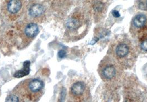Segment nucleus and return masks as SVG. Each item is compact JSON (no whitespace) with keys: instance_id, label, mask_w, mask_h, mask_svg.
<instances>
[{"instance_id":"6","label":"nucleus","mask_w":147,"mask_h":102,"mask_svg":"<svg viewBox=\"0 0 147 102\" xmlns=\"http://www.w3.org/2000/svg\"><path fill=\"white\" fill-rule=\"evenodd\" d=\"M131 33L138 39L147 34V15H137L133 19L131 26Z\"/></svg>"},{"instance_id":"1","label":"nucleus","mask_w":147,"mask_h":102,"mask_svg":"<svg viewBox=\"0 0 147 102\" xmlns=\"http://www.w3.org/2000/svg\"><path fill=\"white\" fill-rule=\"evenodd\" d=\"M109 56L122 68H131L137 58V52L131 41L126 38H119L111 44Z\"/></svg>"},{"instance_id":"12","label":"nucleus","mask_w":147,"mask_h":102,"mask_svg":"<svg viewBox=\"0 0 147 102\" xmlns=\"http://www.w3.org/2000/svg\"><path fill=\"white\" fill-rule=\"evenodd\" d=\"M137 7L142 11H147V0H138Z\"/></svg>"},{"instance_id":"7","label":"nucleus","mask_w":147,"mask_h":102,"mask_svg":"<svg viewBox=\"0 0 147 102\" xmlns=\"http://www.w3.org/2000/svg\"><path fill=\"white\" fill-rule=\"evenodd\" d=\"M39 32V28L35 22H30L25 24L20 32L22 42L28 45L36 37Z\"/></svg>"},{"instance_id":"8","label":"nucleus","mask_w":147,"mask_h":102,"mask_svg":"<svg viewBox=\"0 0 147 102\" xmlns=\"http://www.w3.org/2000/svg\"><path fill=\"white\" fill-rule=\"evenodd\" d=\"M27 13L33 22H39L44 20L45 9L44 6L39 2H30L27 7Z\"/></svg>"},{"instance_id":"5","label":"nucleus","mask_w":147,"mask_h":102,"mask_svg":"<svg viewBox=\"0 0 147 102\" xmlns=\"http://www.w3.org/2000/svg\"><path fill=\"white\" fill-rule=\"evenodd\" d=\"M69 95L74 101H86L90 95L89 88L84 81H77L74 82L71 85Z\"/></svg>"},{"instance_id":"3","label":"nucleus","mask_w":147,"mask_h":102,"mask_svg":"<svg viewBox=\"0 0 147 102\" xmlns=\"http://www.w3.org/2000/svg\"><path fill=\"white\" fill-rule=\"evenodd\" d=\"M121 66L109 56H105L98 67V73L102 80L109 84H115L121 78Z\"/></svg>"},{"instance_id":"10","label":"nucleus","mask_w":147,"mask_h":102,"mask_svg":"<svg viewBox=\"0 0 147 102\" xmlns=\"http://www.w3.org/2000/svg\"><path fill=\"white\" fill-rule=\"evenodd\" d=\"M30 62L29 61H25L22 70L16 72L14 74V77L16 78H21L28 74L30 72Z\"/></svg>"},{"instance_id":"4","label":"nucleus","mask_w":147,"mask_h":102,"mask_svg":"<svg viewBox=\"0 0 147 102\" xmlns=\"http://www.w3.org/2000/svg\"><path fill=\"white\" fill-rule=\"evenodd\" d=\"M25 3V0H5L2 6V12L8 19L15 21L23 12Z\"/></svg>"},{"instance_id":"11","label":"nucleus","mask_w":147,"mask_h":102,"mask_svg":"<svg viewBox=\"0 0 147 102\" xmlns=\"http://www.w3.org/2000/svg\"><path fill=\"white\" fill-rule=\"evenodd\" d=\"M140 47L143 51L147 52V34L138 39Z\"/></svg>"},{"instance_id":"2","label":"nucleus","mask_w":147,"mask_h":102,"mask_svg":"<svg viewBox=\"0 0 147 102\" xmlns=\"http://www.w3.org/2000/svg\"><path fill=\"white\" fill-rule=\"evenodd\" d=\"M43 82L38 79H30L19 83L12 91L18 102L38 101L43 93Z\"/></svg>"},{"instance_id":"14","label":"nucleus","mask_w":147,"mask_h":102,"mask_svg":"<svg viewBox=\"0 0 147 102\" xmlns=\"http://www.w3.org/2000/svg\"><path fill=\"white\" fill-rule=\"evenodd\" d=\"M112 14L113 17H116V18H118V17H119L121 16V15L119 14V13L118 12V11H116V10L113 11L112 12Z\"/></svg>"},{"instance_id":"13","label":"nucleus","mask_w":147,"mask_h":102,"mask_svg":"<svg viewBox=\"0 0 147 102\" xmlns=\"http://www.w3.org/2000/svg\"><path fill=\"white\" fill-rule=\"evenodd\" d=\"M65 55H66V52L63 50H60L58 53V56L60 58H63L65 56Z\"/></svg>"},{"instance_id":"9","label":"nucleus","mask_w":147,"mask_h":102,"mask_svg":"<svg viewBox=\"0 0 147 102\" xmlns=\"http://www.w3.org/2000/svg\"><path fill=\"white\" fill-rule=\"evenodd\" d=\"M87 21L81 15H74L66 23V27L71 33H79L81 28H86Z\"/></svg>"}]
</instances>
